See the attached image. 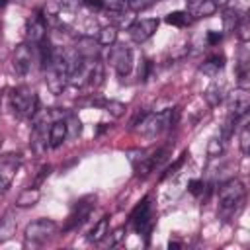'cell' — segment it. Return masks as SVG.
<instances>
[{
	"label": "cell",
	"instance_id": "obj_44",
	"mask_svg": "<svg viewBox=\"0 0 250 250\" xmlns=\"http://www.w3.org/2000/svg\"><path fill=\"white\" fill-rule=\"evenodd\" d=\"M0 29H2V25H0Z\"/></svg>",
	"mask_w": 250,
	"mask_h": 250
},
{
	"label": "cell",
	"instance_id": "obj_17",
	"mask_svg": "<svg viewBox=\"0 0 250 250\" xmlns=\"http://www.w3.org/2000/svg\"><path fill=\"white\" fill-rule=\"evenodd\" d=\"M14 234H16V217L12 211H8L0 217V242L10 240Z\"/></svg>",
	"mask_w": 250,
	"mask_h": 250
},
{
	"label": "cell",
	"instance_id": "obj_24",
	"mask_svg": "<svg viewBox=\"0 0 250 250\" xmlns=\"http://www.w3.org/2000/svg\"><path fill=\"white\" fill-rule=\"evenodd\" d=\"M117 41V29L113 25H107V27H102L100 29V35H98V43L104 45V47H109Z\"/></svg>",
	"mask_w": 250,
	"mask_h": 250
},
{
	"label": "cell",
	"instance_id": "obj_18",
	"mask_svg": "<svg viewBox=\"0 0 250 250\" xmlns=\"http://www.w3.org/2000/svg\"><path fill=\"white\" fill-rule=\"evenodd\" d=\"M18 172V160H8L0 166V193L8 189V186L12 184L14 176Z\"/></svg>",
	"mask_w": 250,
	"mask_h": 250
},
{
	"label": "cell",
	"instance_id": "obj_7",
	"mask_svg": "<svg viewBox=\"0 0 250 250\" xmlns=\"http://www.w3.org/2000/svg\"><path fill=\"white\" fill-rule=\"evenodd\" d=\"M227 105H229V115H232L236 119L246 115L248 109H250V92H248V88L238 86L236 90H232L227 98Z\"/></svg>",
	"mask_w": 250,
	"mask_h": 250
},
{
	"label": "cell",
	"instance_id": "obj_8",
	"mask_svg": "<svg viewBox=\"0 0 250 250\" xmlns=\"http://www.w3.org/2000/svg\"><path fill=\"white\" fill-rule=\"evenodd\" d=\"M94 203H96V195H88V197L76 201L72 213L68 215V221H66L64 227H62V230H70V229H76L78 225H82V223L88 219V215L92 213Z\"/></svg>",
	"mask_w": 250,
	"mask_h": 250
},
{
	"label": "cell",
	"instance_id": "obj_28",
	"mask_svg": "<svg viewBox=\"0 0 250 250\" xmlns=\"http://www.w3.org/2000/svg\"><path fill=\"white\" fill-rule=\"evenodd\" d=\"M240 152L242 154L250 152V127L248 125H244L240 131Z\"/></svg>",
	"mask_w": 250,
	"mask_h": 250
},
{
	"label": "cell",
	"instance_id": "obj_4",
	"mask_svg": "<svg viewBox=\"0 0 250 250\" xmlns=\"http://www.w3.org/2000/svg\"><path fill=\"white\" fill-rule=\"evenodd\" d=\"M57 223L51 221V219H37L33 223H29L23 230L25 234V240L27 242H33V244H39V242H45L49 240L55 232H57Z\"/></svg>",
	"mask_w": 250,
	"mask_h": 250
},
{
	"label": "cell",
	"instance_id": "obj_21",
	"mask_svg": "<svg viewBox=\"0 0 250 250\" xmlns=\"http://www.w3.org/2000/svg\"><path fill=\"white\" fill-rule=\"evenodd\" d=\"M107 234V217H102L88 232V242H102Z\"/></svg>",
	"mask_w": 250,
	"mask_h": 250
},
{
	"label": "cell",
	"instance_id": "obj_34",
	"mask_svg": "<svg viewBox=\"0 0 250 250\" xmlns=\"http://www.w3.org/2000/svg\"><path fill=\"white\" fill-rule=\"evenodd\" d=\"M221 39H223L221 31H207V43L209 45H217V43H221Z\"/></svg>",
	"mask_w": 250,
	"mask_h": 250
},
{
	"label": "cell",
	"instance_id": "obj_5",
	"mask_svg": "<svg viewBox=\"0 0 250 250\" xmlns=\"http://www.w3.org/2000/svg\"><path fill=\"white\" fill-rule=\"evenodd\" d=\"M109 47H111L109 62L113 64V68H115V72L119 76H127L131 72V68H133V53H131V49L125 47V45H115V43L109 45Z\"/></svg>",
	"mask_w": 250,
	"mask_h": 250
},
{
	"label": "cell",
	"instance_id": "obj_27",
	"mask_svg": "<svg viewBox=\"0 0 250 250\" xmlns=\"http://www.w3.org/2000/svg\"><path fill=\"white\" fill-rule=\"evenodd\" d=\"M125 4L131 12H143V10L150 8L154 4V0H125Z\"/></svg>",
	"mask_w": 250,
	"mask_h": 250
},
{
	"label": "cell",
	"instance_id": "obj_19",
	"mask_svg": "<svg viewBox=\"0 0 250 250\" xmlns=\"http://www.w3.org/2000/svg\"><path fill=\"white\" fill-rule=\"evenodd\" d=\"M39 197H41V191L37 189V186H33V188H27V189H23L18 197H16V207H33L37 201H39Z\"/></svg>",
	"mask_w": 250,
	"mask_h": 250
},
{
	"label": "cell",
	"instance_id": "obj_9",
	"mask_svg": "<svg viewBox=\"0 0 250 250\" xmlns=\"http://www.w3.org/2000/svg\"><path fill=\"white\" fill-rule=\"evenodd\" d=\"M25 37L33 45L41 43L47 37V20H45L43 12H35L33 16L27 18V21H25Z\"/></svg>",
	"mask_w": 250,
	"mask_h": 250
},
{
	"label": "cell",
	"instance_id": "obj_23",
	"mask_svg": "<svg viewBox=\"0 0 250 250\" xmlns=\"http://www.w3.org/2000/svg\"><path fill=\"white\" fill-rule=\"evenodd\" d=\"M166 23H170V25H176V27H186L189 21H191V16L188 14V12H182V10H178V12H170L166 18Z\"/></svg>",
	"mask_w": 250,
	"mask_h": 250
},
{
	"label": "cell",
	"instance_id": "obj_36",
	"mask_svg": "<svg viewBox=\"0 0 250 250\" xmlns=\"http://www.w3.org/2000/svg\"><path fill=\"white\" fill-rule=\"evenodd\" d=\"M82 2L92 10H102L104 8V0H82Z\"/></svg>",
	"mask_w": 250,
	"mask_h": 250
},
{
	"label": "cell",
	"instance_id": "obj_13",
	"mask_svg": "<svg viewBox=\"0 0 250 250\" xmlns=\"http://www.w3.org/2000/svg\"><path fill=\"white\" fill-rule=\"evenodd\" d=\"M68 137V127L64 119H57L51 123L49 127V146L51 148H59Z\"/></svg>",
	"mask_w": 250,
	"mask_h": 250
},
{
	"label": "cell",
	"instance_id": "obj_35",
	"mask_svg": "<svg viewBox=\"0 0 250 250\" xmlns=\"http://www.w3.org/2000/svg\"><path fill=\"white\" fill-rule=\"evenodd\" d=\"M49 172H51V166H49V164L41 166V170H39V174H37V178H35V184H33V186H39V184L49 176Z\"/></svg>",
	"mask_w": 250,
	"mask_h": 250
},
{
	"label": "cell",
	"instance_id": "obj_43",
	"mask_svg": "<svg viewBox=\"0 0 250 250\" xmlns=\"http://www.w3.org/2000/svg\"><path fill=\"white\" fill-rule=\"evenodd\" d=\"M0 102H2V92H0Z\"/></svg>",
	"mask_w": 250,
	"mask_h": 250
},
{
	"label": "cell",
	"instance_id": "obj_31",
	"mask_svg": "<svg viewBox=\"0 0 250 250\" xmlns=\"http://www.w3.org/2000/svg\"><path fill=\"white\" fill-rule=\"evenodd\" d=\"M150 68H152V62H150L148 59H145V61L139 64V78H141L143 82L148 78V72H150Z\"/></svg>",
	"mask_w": 250,
	"mask_h": 250
},
{
	"label": "cell",
	"instance_id": "obj_38",
	"mask_svg": "<svg viewBox=\"0 0 250 250\" xmlns=\"http://www.w3.org/2000/svg\"><path fill=\"white\" fill-rule=\"evenodd\" d=\"M104 4L109 6V10H119L125 4V0H104Z\"/></svg>",
	"mask_w": 250,
	"mask_h": 250
},
{
	"label": "cell",
	"instance_id": "obj_30",
	"mask_svg": "<svg viewBox=\"0 0 250 250\" xmlns=\"http://www.w3.org/2000/svg\"><path fill=\"white\" fill-rule=\"evenodd\" d=\"M66 127H68V135L70 137H78L80 135V121L74 115H70V119L66 121Z\"/></svg>",
	"mask_w": 250,
	"mask_h": 250
},
{
	"label": "cell",
	"instance_id": "obj_1",
	"mask_svg": "<svg viewBox=\"0 0 250 250\" xmlns=\"http://www.w3.org/2000/svg\"><path fill=\"white\" fill-rule=\"evenodd\" d=\"M172 111H162V113H145L141 115L133 125H135V133L145 137V139H154L160 133H164L166 129L172 127Z\"/></svg>",
	"mask_w": 250,
	"mask_h": 250
},
{
	"label": "cell",
	"instance_id": "obj_10",
	"mask_svg": "<svg viewBox=\"0 0 250 250\" xmlns=\"http://www.w3.org/2000/svg\"><path fill=\"white\" fill-rule=\"evenodd\" d=\"M156 29H158V20L150 18V20H139V21L131 23L127 31L135 43H145L146 39H150L154 35Z\"/></svg>",
	"mask_w": 250,
	"mask_h": 250
},
{
	"label": "cell",
	"instance_id": "obj_15",
	"mask_svg": "<svg viewBox=\"0 0 250 250\" xmlns=\"http://www.w3.org/2000/svg\"><path fill=\"white\" fill-rule=\"evenodd\" d=\"M100 43L98 41H94L92 37H80L78 39V43H76V47H74V51L82 57V59H98V53H100V47H98Z\"/></svg>",
	"mask_w": 250,
	"mask_h": 250
},
{
	"label": "cell",
	"instance_id": "obj_26",
	"mask_svg": "<svg viewBox=\"0 0 250 250\" xmlns=\"http://www.w3.org/2000/svg\"><path fill=\"white\" fill-rule=\"evenodd\" d=\"M234 33L238 35V39L242 41V43H246L248 39H250V25H248V20L242 16L240 18V21H238V25L234 27Z\"/></svg>",
	"mask_w": 250,
	"mask_h": 250
},
{
	"label": "cell",
	"instance_id": "obj_3",
	"mask_svg": "<svg viewBox=\"0 0 250 250\" xmlns=\"http://www.w3.org/2000/svg\"><path fill=\"white\" fill-rule=\"evenodd\" d=\"M219 207L223 211H234L242 205L244 197H246V189H244V184L236 178L232 180H227L219 186Z\"/></svg>",
	"mask_w": 250,
	"mask_h": 250
},
{
	"label": "cell",
	"instance_id": "obj_29",
	"mask_svg": "<svg viewBox=\"0 0 250 250\" xmlns=\"http://www.w3.org/2000/svg\"><path fill=\"white\" fill-rule=\"evenodd\" d=\"M223 139H211L209 141V146H207V154L209 156H219L223 152Z\"/></svg>",
	"mask_w": 250,
	"mask_h": 250
},
{
	"label": "cell",
	"instance_id": "obj_14",
	"mask_svg": "<svg viewBox=\"0 0 250 250\" xmlns=\"http://www.w3.org/2000/svg\"><path fill=\"white\" fill-rule=\"evenodd\" d=\"M90 104H92V105H98V107H102V109H105V111H107L109 115H113V117H121V115H125V111H127V105L121 104V102H117V100L92 98Z\"/></svg>",
	"mask_w": 250,
	"mask_h": 250
},
{
	"label": "cell",
	"instance_id": "obj_42",
	"mask_svg": "<svg viewBox=\"0 0 250 250\" xmlns=\"http://www.w3.org/2000/svg\"><path fill=\"white\" fill-rule=\"evenodd\" d=\"M0 146H2V135H0Z\"/></svg>",
	"mask_w": 250,
	"mask_h": 250
},
{
	"label": "cell",
	"instance_id": "obj_20",
	"mask_svg": "<svg viewBox=\"0 0 250 250\" xmlns=\"http://www.w3.org/2000/svg\"><path fill=\"white\" fill-rule=\"evenodd\" d=\"M104 82V62L100 59H94L92 61V68H90V78H88V84L94 86V88H100Z\"/></svg>",
	"mask_w": 250,
	"mask_h": 250
},
{
	"label": "cell",
	"instance_id": "obj_33",
	"mask_svg": "<svg viewBox=\"0 0 250 250\" xmlns=\"http://www.w3.org/2000/svg\"><path fill=\"white\" fill-rule=\"evenodd\" d=\"M186 156H188V152H184V154H182V156H180V158H178V160H176V162H174V164H172V166H170V168L166 170V174H164V178H168V176H172V174H174V172H176V170H178V168H180V166L184 164V160H186Z\"/></svg>",
	"mask_w": 250,
	"mask_h": 250
},
{
	"label": "cell",
	"instance_id": "obj_22",
	"mask_svg": "<svg viewBox=\"0 0 250 250\" xmlns=\"http://www.w3.org/2000/svg\"><path fill=\"white\" fill-rule=\"evenodd\" d=\"M240 18H242V16H240L236 10H232V8H227V10L223 12V29H225L227 33L234 31V27L238 25Z\"/></svg>",
	"mask_w": 250,
	"mask_h": 250
},
{
	"label": "cell",
	"instance_id": "obj_39",
	"mask_svg": "<svg viewBox=\"0 0 250 250\" xmlns=\"http://www.w3.org/2000/svg\"><path fill=\"white\" fill-rule=\"evenodd\" d=\"M227 2H229V0H213V4H215L217 8H219V6H227Z\"/></svg>",
	"mask_w": 250,
	"mask_h": 250
},
{
	"label": "cell",
	"instance_id": "obj_16",
	"mask_svg": "<svg viewBox=\"0 0 250 250\" xmlns=\"http://www.w3.org/2000/svg\"><path fill=\"white\" fill-rule=\"evenodd\" d=\"M223 66H225V55L215 53L203 61V64L199 66V72L207 74V76H215V74H219V70H223Z\"/></svg>",
	"mask_w": 250,
	"mask_h": 250
},
{
	"label": "cell",
	"instance_id": "obj_41",
	"mask_svg": "<svg viewBox=\"0 0 250 250\" xmlns=\"http://www.w3.org/2000/svg\"><path fill=\"white\" fill-rule=\"evenodd\" d=\"M6 4H8V0H0V10L6 8Z\"/></svg>",
	"mask_w": 250,
	"mask_h": 250
},
{
	"label": "cell",
	"instance_id": "obj_6",
	"mask_svg": "<svg viewBox=\"0 0 250 250\" xmlns=\"http://www.w3.org/2000/svg\"><path fill=\"white\" fill-rule=\"evenodd\" d=\"M131 223L135 225V230L141 232V234H148L150 229H152V209H150V199L145 197L137 207L135 211L131 213Z\"/></svg>",
	"mask_w": 250,
	"mask_h": 250
},
{
	"label": "cell",
	"instance_id": "obj_2",
	"mask_svg": "<svg viewBox=\"0 0 250 250\" xmlns=\"http://www.w3.org/2000/svg\"><path fill=\"white\" fill-rule=\"evenodd\" d=\"M37 105H39V100L31 88L18 86L10 92V107H12V113L16 117H20V119L33 117L37 111Z\"/></svg>",
	"mask_w": 250,
	"mask_h": 250
},
{
	"label": "cell",
	"instance_id": "obj_25",
	"mask_svg": "<svg viewBox=\"0 0 250 250\" xmlns=\"http://www.w3.org/2000/svg\"><path fill=\"white\" fill-rule=\"evenodd\" d=\"M205 100L209 102V105H219L223 100V84L213 82L207 90H205Z\"/></svg>",
	"mask_w": 250,
	"mask_h": 250
},
{
	"label": "cell",
	"instance_id": "obj_32",
	"mask_svg": "<svg viewBox=\"0 0 250 250\" xmlns=\"http://www.w3.org/2000/svg\"><path fill=\"white\" fill-rule=\"evenodd\" d=\"M203 188H205L203 180H191V182L188 184V189H189V193H193V195H199V193L203 191Z\"/></svg>",
	"mask_w": 250,
	"mask_h": 250
},
{
	"label": "cell",
	"instance_id": "obj_37",
	"mask_svg": "<svg viewBox=\"0 0 250 250\" xmlns=\"http://www.w3.org/2000/svg\"><path fill=\"white\" fill-rule=\"evenodd\" d=\"M123 232H125L123 229H117V230L113 232V236L109 238V242H107V244H109V246H113V244H117V242H119V240L123 238Z\"/></svg>",
	"mask_w": 250,
	"mask_h": 250
},
{
	"label": "cell",
	"instance_id": "obj_11",
	"mask_svg": "<svg viewBox=\"0 0 250 250\" xmlns=\"http://www.w3.org/2000/svg\"><path fill=\"white\" fill-rule=\"evenodd\" d=\"M31 57H33L31 55V47L27 43H21V45L16 47L14 57H12V66H14L16 74L25 76L29 72V68H31Z\"/></svg>",
	"mask_w": 250,
	"mask_h": 250
},
{
	"label": "cell",
	"instance_id": "obj_12",
	"mask_svg": "<svg viewBox=\"0 0 250 250\" xmlns=\"http://www.w3.org/2000/svg\"><path fill=\"white\" fill-rule=\"evenodd\" d=\"M186 12L191 18H209L217 12L213 0H186Z\"/></svg>",
	"mask_w": 250,
	"mask_h": 250
},
{
	"label": "cell",
	"instance_id": "obj_40",
	"mask_svg": "<svg viewBox=\"0 0 250 250\" xmlns=\"http://www.w3.org/2000/svg\"><path fill=\"white\" fill-rule=\"evenodd\" d=\"M168 246H170V248H180V244H178V242H170Z\"/></svg>",
	"mask_w": 250,
	"mask_h": 250
}]
</instances>
